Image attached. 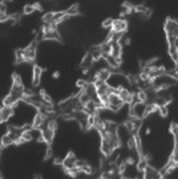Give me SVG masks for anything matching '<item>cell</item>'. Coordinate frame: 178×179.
Returning a JSON list of instances; mask_svg holds the SVG:
<instances>
[{"label":"cell","instance_id":"obj_13","mask_svg":"<svg viewBox=\"0 0 178 179\" xmlns=\"http://www.w3.org/2000/svg\"><path fill=\"white\" fill-rule=\"evenodd\" d=\"M169 130H170V133H172L173 136H176V134H178V123L172 122V123H170Z\"/></svg>","mask_w":178,"mask_h":179},{"label":"cell","instance_id":"obj_2","mask_svg":"<svg viewBox=\"0 0 178 179\" xmlns=\"http://www.w3.org/2000/svg\"><path fill=\"white\" fill-rule=\"evenodd\" d=\"M163 29H165L166 37H178V21L173 19H166Z\"/></svg>","mask_w":178,"mask_h":179},{"label":"cell","instance_id":"obj_20","mask_svg":"<svg viewBox=\"0 0 178 179\" xmlns=\"http://www.w3.org/2000/svg\"><path fill=\"white\" fill-rule=\"evenodd\" d=\"M4 2H13V0H4Z\"/></svg>","mask_w":178,"mask_h":179},{"label":"cell","instance_id":"obj_19","mask_svg":"<svg viewBox=\"0 0 178 179\" xmlns=\"http://www.w3.org/2000/svg\"><path fill=\"white\" fill-rule=\"evenodd\" d=\"M150 133H152V127H146V130H145V136H149Z\"/></svg>","mask_w":178,"mask_h":179},{"label":"cell","instance_id":"obj_12","mask_svg":"<svg viewBox=\"0 0 178 179\" xmlns=\"http://www.w3.org/2000/svg\"><path fill=\"white\" fill-rule=\"evenodd\" d=\"M158 113L161 114V117H168L169 115V110H168V108H166V105H161V106H158Z\"/></svg>","mask_w":178,"mask_h":179},{"label":"cell","instance_id":"obj_7","mask_svg":"<svg viewBox=\"0 0 178 179\" xmlns=\"http://www.w3.org/2000/svg\"><path fill=\"white\" fill-rule=\"evenodd\" d=\"M41 74H43V68L39 67V65H33V71H32V85L33 86L40 85Z\"/></svg>","mask_w":178,"mask_h":179},{"label":"cell","instance_id":"obj_17","mask_svg":"<svg viewBox=\"0 0 178 179\" xmlns=\"http://www.w3.org/2000/svg\"><path fill=\"white\" fill-rule=\"evenodd\" d=\"M122 41H124V45L128 46V45H130V44H132V39H130V37H125L124 40H122Z\"/></svg>","mask_w":178,"mask_h":179},{"label":"cell","instance_id":"obj_11","mask_svg":"<svg viewBox=\"0 0 178 179\" xmlns=\"http://www.w3.org/2000/svg\"><path fill=\"white\" fill-rule=\"evenodd\" d=\"M53 17H54V12H47V13H44V16H43V21L48 24L51 21H53Z\"/></svg>","mask_w":178,"mask_h":179},{"label":"cell","instance_id":"obj_6","mask_svg":"<svg viewBox=\"0 0 178 179\" xmlns=\"http://www.w3.org/2000/svg\"><path fill=\"white\" fill-rule=\"evenodd\" d=\"M76 163H77V158L73 153H68L67 157L63 159V169H72V167H76Z\"/></svg>","mask_w":178,"mask_h":179},{"label":"cell","instance_id":"obj_8","mask_svg":"<svg viewBox=\"0 0 178 179\" xmlns=\"http://www.w3.org/2000/svg\"><path fill=\"white\" fill-rule=\"evenodd\" d=\"M113 23H114L113 17H108V19H105L103 23H101V27H103V29H112V27H113Z\"/></svg>","mask_w":178,"mask_h":179},{"label":"cell","instance_id":"obj_1","mask_svg":"<svg viewBox=\"0 0 178 179\" xmlns=\"http://www.w3.org/2000/svg\"><path fill=\"white\" fill-rule=\"evenodd\" d=\"M124 101L121 100V97L118 96V90L116 89L112 93H109V105H108V110L110 112H120L121 108L124 106Z\"/></svg>","mask_w":178,"mask_h":179},{"label":"cell","instance_id":"obj_18","mask_svg":"<svg viewBox=\"0 0 178 179\" xmlns=\"http://www.w3.org/2000/svg\"><path fill=\"white\" fill-rule=\"evenodd\" d=\"M52 154H53V151H52V149H48V150H47V154H45V159H48V158H51V157H52Z\"/></svg>","mask_w":178,"mask_h":179},{"label":"cell","instance_id":"obj_5","mask_svg":"<svg viewBox=\"0 0 178 179\" xmlns=\"http://www.w3.org/2000/svg\"><path fill=\"white\" fill-rule=\"evenodd\" d=\"M118 96L121 97V100L124 101L125 105H130L133 101V96L134 94L130 92L128 88H121V89H118Z\"/></svg>","mask_w":178,"mask_h":179},{"label":"cell","instance_id":"obj_16","mask_svg":"<svg viewBox=\"0 0 178 179\" xmlns=\"http://www.w3.org/2000/svg\"><path fill=\"white\" fill-rule=\"evenodd\" d=\"M60 76H61V73H60V71H54V72L52 73V78H54V80H56V78H59V77H60Z\"/></svg>","mask_w":178,"mask_h":179},{"label":"cell","instance_id":"obj_14","mask_svg":"<svg viewBox=\"0 0 178 179\" xmlns=\"http://www.w3.org/2000/svg\"><path fill=\"white\" fill-rule=\"evenodd\" d=\"M76 85H77V88H80V89H85L86 86H88V82H85V80H77V82H76Z\"/></svg>","mask_w":178,"mask_h":179},{"label":"cell","instance_id":"obj_10","mask_svg":"<svg viewBox=\"0 0 178 179\" xmlns=\"http://www.w3.org/2000/svg\"><path fill=\"white\" fill-rule=\"evenodd\" d=\"M35 7H33V4H27V5H24V8H23V15H32L35 12Z\"/></svg>","mask_w":178,"mask_h":179},{"label":"cell","instance_id":"obj_9","mask_svg":"<svg viewBox=\"0 0 178 179\" xmlns=\"http://www.w3.org/2000/svg\"><path fill=\"white\" fill-rule=\"evenodd\" d=\"M67 13L69 15V16H77L79 15V5L77 4H73V5H71L69 8L67 9Z\"/></svg>","mask_w":178,"mask_h":179},{"label":"cell","instance_id":"obj_3","mask_svg":"<svg viewBox=\"0 0 178 179\" xmlns=\"http://www.w3.org/2000/svg\"><path fill=\"white\" fill-rule=\"evenodd\" d=\"M13 114H15L13 106H4V105H2V109H0V121L3 123L8 122Z\"/></svg>","mask_w":178,"mask_h":179},{"label":"cell","instance_id":"obj_15","mask_svg":"<svg viewBox=\"0 0 178 179\" xmlns=\"http://www.w3.org/2000/svg\"><path fill=\"white\" fill-rule=\"evenodd\" d=\"M33 7H35V9H36V11H40V12L43 11V5L40 4V3H37V2L33 3Z\"/></svg>","mask_w":178,"mask_h":179},{"label":"cell","instance_id":"obj_4","mask_svg":"<svg viewBox=\"0 0 178 179\" xmlns=\"http://www.w3.org/2000/svg\"><path fill=\"white\" fill-rule=\"evenodd\" d=\"M112 31L117 32V33H125L128 31V21L125 19H116L112 27Z\"/></svg>","mask_w":178,"mask_h":179}]
</instances>
